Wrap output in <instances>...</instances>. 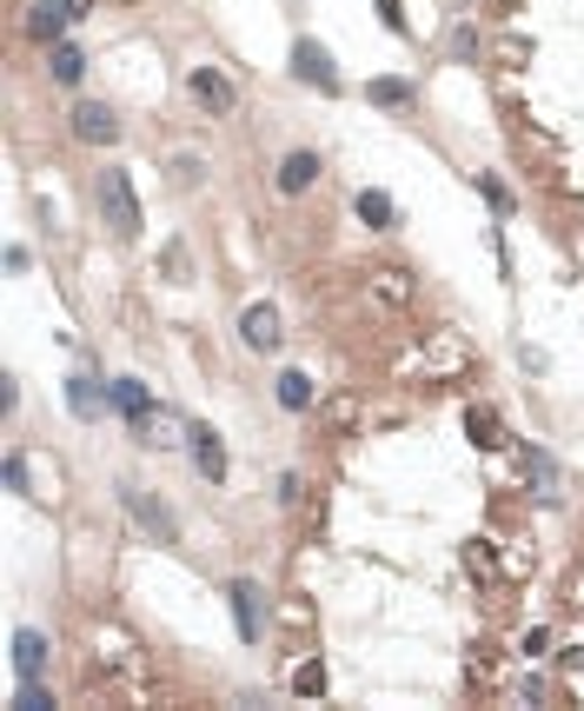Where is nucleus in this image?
Returning <instances> with one entry per match:
<instances>
[{
  "label": "nucleus",
  "instance_id": "nucleus-1",
  "mask_svg": "<svg viewBox=\"0 0 584 711\" xmlns=\"http://www.w3.org/2000/svg\"><path fill=\"white\" fill-rule=\"evenodd\" d=\"M94 206H100V220L120 233V240H133V233H140V200H133V180L120 167H107L94 180Z\"/></svg>",
  "mask_w": 584,
  "mask_h": 711
},
{
  "label": "nucleus",
  "instance_id": "nucleus-2",
  "mask_svg": "<svg viewBox=\"0 0 584 711\" xmlns=\"http://www.w3.org/2000/svg\"><path fill=\"white\" fill-rule=\"evenodd\" d=\"M366 293H372L385 312H405L412 299H419V286H412V273H405V266H372V273H366Z\"/></svg>",
  "mask_w": 584,
  "mask_h": 711
},
{
  "label": "nucleus",
  "instance_id": "nucleus-3",
  "mask_svg": "<svg viewBox=\"0 0 584 711\" xmlns=\"http://www.w3.org/2000/svg\"><path fill=\"white\" fill-rule=\"evenodd\" d=\"M73 140H80V146H114V140H120V120H114V107H100V100H80V107H73Z\"/></svg>",
  "mask_w": 584,
  "mask_h": 711
},
{
  "label": "nucleus",
  "instance_id": "nucleus-4",
  "mask_svg": "<svg viewBox=\"0 0 584 711\" xmlns=\"http://www.w3.org/2000/svg\"><path fill=\"white\" fill-rule=\"evenodd\" d=\"M187 94L206 107V114H233L239 107V87L226 81V73L219 67H193V81H187Z\"/></svg>",
  "mask_w": 584,
  "mask_h": 711
},
{
  "label": "nucleus",
  "instance_id": "nucleus-5",
  "mask_svg": "<svg viewBox=\"0 0 584 711\" xmlns=\"http://www.w3.org/2000/svg\"><path fill=\"white\" fill-rule=\"evenodd\" d=\"M239 340L253 346V353H279V340H286L279 333V306H246L239 312Z\"/></svg>",
  "mask_w": 584,
  "mask_h": 711
},
{
  "label": "nucleus",
  "instance_id": "nucleus-6",
  "mask_svg": "<svg viewBox=\"0 0 584 711\" xmlns=\"http://www.w3.org/2000/svg\"><path fill=\"white\" fill-rule=\"evenodd\" d=\"M133 432H140V446H153V452H166V446L193 439V432H187V419H180V413H166V406L140 413V419H133Z\"/></svg>",
  "mask_w": 584,
  "mask_h": 711
},
{
  "label": "nucleus",
  "instance_id": "nucleus-7",
  "mask_svg": "<svg viewBox=\"0 0 584 711\" xmlns=\"http://www.w3.org/2000/svg\"><path fill=\"white\" fill-rule=\"evenodd\" d=\"M293 73H299V81H312L319 94L339 87V67H332V54H325L319 40H299V47H293Z\"/></svg>",
  "mask_w": 584,
  "mask_h": 711
},
{
  "label": "nucleus",
  "instance_id": "nucleus-8",
  "mask_svg": "<svg viewBox=\"0 0 584 711\" xmlns=\"http://www.w3.org/2000/svg\"><path fill=\"white\" fill-rule=\"evenodd\" d=\"M120 493H127V512H133V519H140V525H146V532L159 538V545H174V538H180V525H174V512H166L159 499H146L140 486H120Z\"/></svg>",
  "mask_w": 584,
  "mask_h": 711
},
{
  "label": "nucleus",
  "instance_id": "nucleus-9",
  "mask_svg": "<svg viewBox=\"0 0 584 711\" xmlns=\"http://www.w3.org/2000/svg\"><path fill=\"white\" fill-rule=\"evenodd\" d=\"M226 599H233V625H239V639H246V645H260V592L239 579Z\"/></svg>",
  "mask_w": 584,
  "mask_h": 711
},
{
  "label": "nucleus",
  "instance_id": "nucleus-10",
  "mask_svg": "<svg viewBox=\"0 0 584 711\" xmlns=\"http://www.w3.org/2000/svg\"><path fill=\"white\" fill-rule=\"evenodd\" d=\"M47 652H53L47 631H14V672H21V678H40V672H47Z\"/></svg>",
  "mask_w": 584,
  "mask_h": 711
},
{
  "label": "nucleus",
  "instance_id": "nucleus-11",
  "mask_svg": "<svg viewBox=\"0 0 584 711\" xmlns=\"http://www.w3.org/2000/svg\"><path fill=\"white\" fill-rule=\"evenodd\" d=\"M193 465H200V479H226V452H219V432L213 426H193Z\"/></svg>",
  "mask_w": 584,
  "mask_h": 711
},
{
  "label": "nucleus",
  "instance_id": "nucleus-12",
  "mask_svg": "<svg viewBox=\"0 0 584 711\" xmlns=\"http://www.w3.org/2000/svg\"><path fill=\"white\" fill-rule=\"evenodd\" d=\"M465 432H472L478 452H498V446H505V419H498L491 406H472V413H465Z\"/></svg>",
  "mask_w": 584,
  "mask_h": 711
},
{
  "label": "nucleus",
  "instance_id": "nucleus-13",
  "mask_svg": "<svg viewBox=\"0 0 584 711\" xmlns=\"http://www.w3.org/2000/svg\"><path fill=\"white\" fill-rule=\"evenodd\" d=\"M73 21V8H67V0H40V8L27 14V34L34 40H60V27Z\"/></svg>",
  "mask_w": 584,
  "mask_h": 711
},
{
  "label": "nucleus",
  "instance_id": "nucleus-14",
  "mask_svg": "<svg viewBox=\"0 0 584 711\" xmlns=\"http://www.w3.org/2000/svg\"><path fill=\"white\" fill-rule=\"evenodd\" d=\"M107 400H114V392H100L94 379H67V406H73V419H100Z\"/></svg>",
  "mask_w": 584,
  "mask_h": 711
},
{
  "label": "nucleus",
  "instance_id": "nucleus-15",
  "mask_svg": "<svg viewBox=\"0 0 584 711\" xmlns=\"http://www.w3.org/2000/svg\"><path fill=\"white\" fill-rule=\"evenodd\" d=\"M319 180V153H286V167H279V193H306Z\"/></svg>",
  "mask_w": 584,
  "mask_h": 711
},
{
  "label": "nucleus",
  "instance_id": "nucleus-16",
  "mask_svg": "<svg viewBox=\"0 0 584 711\" xmlns=\"http://www.w3.org/2000/svg\"><path fill=\"white\" fill-rule=\"evenodd\" d=\"M458 559H465V572H472L478 585H491V579H498V552H491V538H465Z\"/></svg>",
  "mask_w": 584,
  "mask_h": 711
},
{
  "label": "nucleus",
  "instance_id": "nucleus-17",
  "mask_svg": "<svg viewBox=\"0 0 584 711\" xmlns=\"http://www.w3.org/2000/svg\"><path fill=\"white\" fill-rule=\"evenodd\" d=\"M419 366H426V372H458V366H465V346H458L452 333H439V340L426 346V359H419Z\"/></svg>",
  "mask_w": 584,
  "mask_h": 711
},
{
  "label": "nucleus",
  "instance_id": "nucleus-18",
  "mask_svg": "<svg viewBox=\"0 0 584 711\" xmlns=\"http://www.w3.org/2000/svg\"><path fill=\"white\" fill-rule=\"evenodd\" d=\"M353 213H359V220H366L372 233H385V226H392V200H385V193H366V187H359V200H353Z\"/></svg>",
  "mask_w": 584,
  "mask_h": 711
},
{
  "label": "nucleus",
  "instance_id": "nucleus-19",
  "mask_svg": "<svg viewBox=\"0 0 584 711\" xmlns=\"http://www.w3.org/2000/svg\"><path fill=\"white\" fill-rule=\"evenodd\" d=\"M279 406L286 413H306L312 406V379L306 372H279Z\"/></svg>",
  "mask_w": 584,
  "mask_h": 711
},
{
  "label": "nucleus",
  "instance_id": "nucleus-20",
  "mask_svg": "<svg viewBox=\"0 0 584 711\" xmlns=\"http://www.w3.org/2000/svg\"><path fill=\"white\" fill-rule=\"evenodd\" d=\"M114 406H120L127 419H140V413H153V406H146V386H140V379H114Z\"/></svg>",
  "mask_w": 584,
  "mask_h": 711
},
{
  "label": "nucleus",
  "instance_id": "nucleus-21",
  "mask_svg": "<svg viewBox=\"0 0 584 711\" xmlns=\"http://www.w3.org/2000/svg\"><path fill=\"white\" fill-rule=\"evenodd\" d=\"M80 73H87V54H80V47H53V81H60V87H73Z\"/></svg>",
  "mask_w": 584,
  "mask_h": 711
},
{
  "label": "nucleus",
  "instance_id": "nucleus-22",
  "mask_svg": "<svg viewBox=\"0 0 584 711\" xmlns=\"http://www.w3.org/2000/svg\"><path fill=\"white\" fill-rule=\"evenodd\" d=\"M293 691H299V698H325V665H319V659H306V665L293 672Z\"/></svg>",
  "mask_w": 584,
  "mask_h": 711
},
{
  "label": "nucleus",
  "instance_id": "nucleus-23",
  "mask_svg": "<svg viewBox=\"0 0 584 711\" xmlns=\"http://www.w3.org/2000/svg\"><path fill=\"white\" fill-rule=\"evenodd\" d=\"M366 94H372L379 107H412V81H372Z\"/></svg>",
  "mask_w": 584,
  "mask_h": 711
},
{
  "label": "nucleus",
  "instance_id": "nucleus-24",
  "mask_svg": "<svg viewBox=\"0 0 584 711\" xmlns=\"http://www.w3.org/2000/svg\"><path fill=\"white\" fill-rule=\"evenodd\" d=\"M47 704H53V691H47V685H34V678H27V685H21V698H14V711H47Z\"/></svg>",
  "mask_w": 584,
  "mask_h": 711
},
{
  "label": "nucleus",
  "instance_id": "nucleus-25",
  "mask_svg": "<svg viewBox=\"0 0 584 711\" xmlns=\"http://www.w3.org/2000/svg\"><path fill=\"white\" fill-rule=\"evenodd\" d=\"M465 678H472V685H491V645H478V652L465 659Z\"/></svg>",
  "mask_w": 584,
  "mask_h": 711
},
{
  "label": "nucleus",
  "instance_id": "nucleus-26",
  "mask_svg": "<svg viewBox=\"0 0 584 711\" xmlns=\"http://www.w3.org/2000/svg\"><path fill=\"white\" fill-rule=\"evenodd\" d=\"M0 479H8V493H27V459H21V452H14V459H8V465H0Z\"/></svg>",
  "mask_w": 584,
  "mask_h": 711
},
{
  "label": "nucleus",
  "instance_id": "nucleus-27",
  "mask_svg": "<svg viewBox=\"0 0 584 711\" xmlns=\"http://www.w3.org/2000/svg\"><path fill=\"white\" fill-rule=\"evenodd\" d=\"M325 419H332V426H353V419H359V406H353V400H332V406H325Z\"/></svg>",
  "mask_w": 584,
  "mask_h": 711
},
{
  "label": "nucleus",
  "instance_id": "nucleus-28",
  "mask_svg": "<svg viewBox=\"0 0 584 711\" xmlns=\"http://www.w3.org/2000/svg\"><path fill=\"white\" fill-rule=\"evenodd\" d=\"M452 54H458V60H472V54H478V34H472V27H458V34H452Z\"/></svg>",
  "mask_w": 584,
  "mask_h": 711
},
{
  "label": "nucleus",
  "instance_id": "nucleus-29",
  "mask_svg": "<svg viewBox=\"0 0 584 711\" xmlns=\"http://www.w3.org/2000/svg\"><path fill=\"white\" fill-rule=\"evenodd\" d=\"M519 698H532V704H545L551 691H545V678H519Z\"/></svg>",
  "mask_w": 584,
  "mask_h": 711
},
{
  "label": "nucleus",
  "instance_id": "nucleus-30",
  "mask_svg": "<svg viewBox=\"0 0 584 711\" xmlns=\"http://www.w3.org/2000/svg\"><path fill=\"white\" fill-rule=\"evenodd\" d=\"M379 14H385V27H392V34H405V14H398V0H379Z\"/></svg>",
  "mask_w": 584,
  "mask_h": 711
},
{
  "label": "nucleus",
  "instance_id": "nucleus-31",
  "mask_svg": "<svg viewBox=\"0 0 584 711\" xmlns=\"http://www.w3.org/2000/svg\"><path fill=\"white\" fill-rule=\"evenodd\" d=\"M67 8H73V14H87V8H94V0H67Z\"/></svg>",
  "mask_w": 584,
  "mask_h": 711
}]
</instances>
